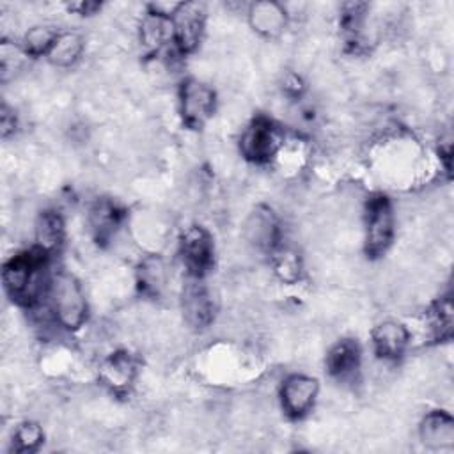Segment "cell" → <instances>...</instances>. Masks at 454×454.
<instances>
[{"instance_id":"cell-16","label":"cell","mask_w":454,"mask_h":454,"mask_svg":"<svg viewBox=\"0 0 454 454\" xmlns=\"http://www.w3.org/2000/svg\"><path fill=\"white\" fill-rule=\"evenodd\" d=\"M360 367V348L353 339L339 340L326 355V369L333 378L346 380Z\"/></svg>"},{"instance_id":"cell-2","label":"cell","mask_w":454,"mask_h":454,"mask_svg":"<svg viewBox=\"0 0 454 454\" xmlns=\"http://www.w3.org/2000/svg\"><path fill=\"white\" fill-rule=\"evenodd\" d=\"M51 301L57 321L67 330H78L87 317V301L80 282L69 273H59L51 282Z\"/></svg>"},{"instance_id":"cell-26","label":"cell","mask_w":454,"mask_h":454,"mask_svg":"<svg viewBox=\"0 0 454 454\" xmlns=\"http://www.w3.org/2000/svg\"><path fill=\"white\" fill-rule=\"evenodd\" d=\"M101 7V4L98 2H76V4H69V11H74L82 16H90L94 14L98 9Z\"/></svg>"},{"instance_id":"cell-1","label":"cell","mask_w":454,"mask_h":454,"mask_svg":"<svg viewBox=\"0 0 454 454\" xmlns=\"http://www.w3.org/2000/svg\"><path fill=\"white\" fill-rule=\"evenodd\" d=\"M48 254L37 247L11 257L2 270L5 293L20 305H34L44 287V268Z\"/></svg>"},{"instance_id":"cell-5","label":"cell","mask_w":454,"mask_h":454,"mask_svg":"<svg viewBox=\"0 0 454 454\" xmlns=\"http://www.w3.org/2000/svg\"><path fill=\"white\" fill-rule=\"evenodd\" d=\"M216 105L215 90L197 78H188L179 89V108L186 126L202 128L213 115Z\"/></svg>"},{"instance_id":"cell-23","label":"cell","mask_w":454,"mask_h":454,"mask_svg":"<svg viewBox=\"0 0 454 454\" xmlns=\"http://www.w3.org/2000/svg\"><path fill=\"white\" fill-rule=\"evenodd\" d=\"M44 434L37 422L25 420L16 426L12 433V449L16 452H34L41 445Z\"/></svg>"},{"instance_id":"cell-6","label":"cell","mask_w":454,"mask_h":454,"mask_svg":"<svg viewBox=\"0 0 454 454\" xmlns=\"http://www.w3.org/2000/svg\"><path fill=\"white\" fill-rule=\"evenodd\" d=\"M213 239L211 234L200 227L192 225L181 236V255L190 277L202 278L213 266Z\"/></svg>"},{"instance_id":"cell-11","label":"cell","mask_w":454,"mask_h":454,"mask_svg":"<svg viewBox=\"0 0 454 454\" xmlns=\"http://www.w3.org/2000/svg\"><path fill=\"white\" fill-rule=\"evenodd\" d=\"M137 376V362L128 351H115L99 367L101 381L114 392H124Z\"/></svg>"},{"instance_id":"cell-8","label":"cell","mask_w":454,"mask_h":454,"mask_svg":"<svg viewBox=\"0 0 454 454\" xmlns=\"http://www.w3.org/2000/svg\"><path fill=\"white\" fill-rule=\"evenodd\" d=\"M317 380L305 374H293L286 378L280 388V401L284 411L291 419L303 417L314 404L317 397Z\"/></svg>"},{"instance_id":"cell-18","label":"cell","mask_w":454,"mask_h":454,"mask_svg":"<svg viewBox=\"0 0 454 454\" xmlns=\"http://www.w3.org/2000/svg\"><path fill=\"white\" fill-rule=\"evenodd\" d=\"M35 247L46 254L55 252L64 241V220L57 211H43L35 220Z\"/></svg>"},{"instance_id":"cell-17","label":"cell","mask_w":454,"mask_h":454,"mask_svg":"<svg viewBox=\"0 0 454 454\" xmlns=\"http://www.w3.org/2000/svg\"><path fill=\"white\" fill-rule=\"evenodd\" d=\"M121 218H122L121 207L108 199H101L90 207L89 225L98 243L108 241L114 236V232L121 223Z\"/></svg>"},{"instance_id":"cell-4","label":"cell","mask_w":454,"mask_h":454,"mask_svg":"<svg viewBox=\"0 0 454 454\" xmlns=\"http://www.w3.org/2000/svg\"><path fill=\"white\" fill-rule=\"evenodd\" d=\"M280 131L268 117H255L239 138L241 154L252 163H268L280 149Z\"/></svg>"},{"instance_id":"cell-14","label":"cell","mask_w":454,"mask_h":454,"mask_svg":"<svg viewBox=\"0 0 454 454\" xmlns=\"http://www.w3.org/2000/svg\"><path fill=\"white\" fill-rule=\"evenodd\" d=\"M248 20L254 30L266 37L278 35L287 23L286 11L277 2H255L248 11Z\"/></svg>"},{"instance_id":"cell-9","label":"cell","mask_w":454,"mask_h":454,"mask_svg":"<svg viewBox=\"0 0 454 454\" xmlns=\"http://www.w3.org/2000/svg\"><path fill=\"white\" fill-rule=\"evenodd\" d=\"M176 44L183 53L197 48L206 21V11L197 2H183L177 12L172 16Z\"/></svg>"},{"instance_id":"cell-3","label":"cell","mask_w":454,"mask_h":454,"mask_svg":"<svg viewBox=\"0 0 454 454\" xmlns=\"http://www.w3.org/2000/svg\"><path fill=\"white\" fill-rule=\"evenodd\" d=\"M394 238V211L385 195H374L365 206V250L371 257L381 255Z\"/></svg>"},{"instance_id":"cell-10","label":"cell","mask_w":454,"mask_h":454,"mask_svg":"<svg viewBox=\"0 0 454 454\" xmlns=\"http://www.w3.org/2000/svg\"><path fill=\"white\" fill-rule=\"evenodd\" d=\"M245 238L257 250L273 252L280 239V225L273 211L266 206H259L245 222Z\"/></svg>"},{"instance_id":"cell-20","label":"cell","mask_w":454,"mask_h":454,"mask_svg":"<svg viewBox=\"0 0 454 454\" xmlns=\"http://www.w3.org/2000/svg\"><path fill=\"white\" fill-rule=\"evenodd\" d=\"M137 278H138L140 291L144 294L158 296L161 293V289L165 287V280H167L165 264H163L161 257L149 255V257L142 259V262L138 264Z\"/></svg>"},{"instance_id":"cell-13","label":"cell","mask_w":454,"mask_h":454,"mask_svg":"<svg viewBox=\"0 0 454 454\" xmlns=\"http://www.w3.org/2000/svg\"><path fill=\"white\" fill-rule=\"evenodd\" d=\"M420 438L429 449H449L454 443V420L447 411H429L420 424Z\"/></svg>"},{"instance_id":"cell-21","label":"cell","mask_w":454,"mask_h":454,"mask_svg":"<svg viewBox=\"0 0 454 454\" xmlns=\"http://www.w3.org/2000/svg\"><path fill=\"white\" fill-rule=\"evenodd\" d=\"M273 271L275 275L287 284H294L301 275V259L298 252L287 247H277L273 252Z\"/></svg>"},{"instance_id":"cell-24","label":"cell","mask_w":454,"mask_h":454,"mask_svg":"<svg viewBox=\"0 0 454 454\" xmlns=\"http://www.w3.org/2000/svg\"><path fill=\"white\" fill-rule=\"evenodd\" d=\"M431 325L440 339L450 337L452 332V305L449 298L440 300L431 310Z\"/></svg>"},{"instance_id":"cell-7","label":"cell","mask_w":454,"mask_h":454,"mask_svg":"<svg viewBox=\"0 0 454 454\" xmlns=\"http://www.w3.org/2000/svg\"><path fill=\"white\" fill-rule=\"evenodd\" d=\"M181 307L183 316L190 326L199 330L211 325L215 316V305L207 287L202 284V278L190 277V280L183 287Z\"/></svg>"},{"instance_id":"cell-25","label":"cell","mask_w":454,"mask_h":454,"mask_svg":"<svg viewBox=\"0 0 454 454\" xmlns=\"http://www.w3.org/2000/svg\"><path fill=\"white\" fill-rule=\"evenodd\" d=\"M14 129H16V115H14V112L7 105H2V110H0V131H2V137L7 138L11 133H14Z\"/></svg>"},{"instance_id":"cell-19","label":"cell","mask_w":454,"mask_h":454,"mask_svg":"<svg viewBox=\"0 0 454 454\" xmlns=\"http://www.w3.org/2000/svg\"><path fill=\"white\" fill-rule=\"evenodd\" d=\"M83 37L76 32H59V35L55 37L50 51H48V60L53 66L59 67H69L73 66L82 51H83Z\"/></svg>"},{"instance_id":"cell-12","label":"cell","mask_w":454,"mask_h":454,"mask_svg":"<svg viewBox=\"0 0 454 454\" xmlns=\"http://www.w3.org/2000/svg\"><path fill=\"white\" fill-rule=\"evenodd\" d=\"M410 333L399 321H383L372 330V346L376 355L387 360L399 358L408 346Z\"/></svg>"},{"instance_id":"cell-22","label":"cell","mask_w":454,"mask_h":454,"mask_svg":"<svg viewBox=\"0 0 454 454\" xmlns=\"http://www.w3.org/2000/svg\"><path fill=\"white\" fill-rule=\"evenodd\" d=\"M57 35H59V32H55L51 27L35 25V27L28 28L23 35V51L32 57L48 55Z\"/></svg>"},{"instance_id":"cell-15","label":"cell","mask_w":454,"mask_h":454,"mask_svg":"<svg viewBox=\"0 0 454 454\" xmlns=\"http://www.w3.org/2000/svg\"><path fill=\"white\" fill-rule=\"evenodd\" d=\"M140 41L149 51H160L168 43H176L172 18L147 12L140 23Z\"/></svg>"}]
</instances>
